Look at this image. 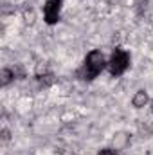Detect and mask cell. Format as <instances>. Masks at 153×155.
<instances>
[{
	"label": "cell",
	"instance_id": "1",
	"mask_svg": "<svg viewBox=\"0 0 153 155\" xmlns=\"http://www.w3.org/2000/svg\"><path fill=\"white\" fill-rule=\"evenodd\" d=\"M105 67H108V63L105 60V54L101 51L94 49L85 56V61H83L81 69L77 71V76L81 79H85V81H92L94 78H97L103 72Z\"/></svg>",
	"mask_w": 153,
	"mask_h": 155
},
{
	"label": "cell",
	"instance_id": "2",
	"mask_svg": "<svg viewBox=\"0 0 153 155\" xmlns=\"http://www.w3.org/2000/svg\"><path fill=\"white\" fill-rule=\"evenodd\" d=\"M130 61H132L130 52L126 49H122V47H115L112 56H110V60H108V71H110V74L114 78L122 76L128 71Z\"/></svg>",
	"mask_w": 153,
	"mask_h": 155
},
{
	"label": "cell",
	"instance_id": "3",
	"mask_svg": "<svg viewBox=\"0 0 153 155\" xmlns=\"http://www.w3.org/2000/svg\"><path fill=\"white\" fill-rule=\"evenodd\" d=\"M61 16V0H45L43 4V18L49 25L60 22Z\"/></svg>",
	"mask_w": 153,
	"mask_h": 155
},
{
	"label": "cell",
	"instance_id": "4",
	"mask_svg": "<svg viewBox=\"0 0 153 155\" xmlns=\"http://www.w3.org/2000/svg\"><path fill=\"white\" fill-rule=\"evenodd\" d=\"M148 101H150V99H148L146 90H137V92H135V96H133V99H132V105H133L135 108H142Z\"/></svg>",
	"mask_w": 153,
	"mask_h": 155
},
{
	"label": "cell",
	"instance_id": "5",
	"mask_svg": "<svg viewBox=\"0 0 153 155\" xmlns=\"http://www.w3.org/2000/svg\"><path fill=\"white\" fill-rule=\"evenodd\" d=\"M2 79H0V83H2V87H7L9 85V81L15 78V72L13 71H9V69H2Z\"/></svg>",
	"mask_w": 153,
	"mask_h": 155
},
{
	"label": "cell",
	"instance_id": "6",
	"mask_svg": "<svg viewBox=\"0 0 153 155\" xmlns=\"http://www.w3.org/2000/svg\"><path fill=\"white\" fill-rule=\"evenodd\" d=\"M97 155H117V153H115L112 148H103V150H101Z\"/></svg>",
	"mask_w": 153,
	"mask_h": 155
},
{
	"label": "cell",
	"instance_id": "7",
	"mask_svg": "<svg viewBox=\"0 0 153 155\" xmlns=\"http://www.w3.org/2000/svg\"><path fill=\"white\" fill-rule=\"evenodd\" d=\"M151 112H153V99H151Z\"/></svg>",
	"mask_w": 153,
	"mask_h": 155
}]
</instances>
